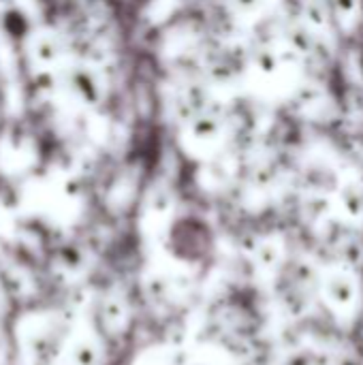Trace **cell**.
<instances>
[{
    "label": "cell",
    "instance_id": "2",
    "mask_svg": "<svg viewBox=\"0 0 363 365\" xmlns=\"http://www.w3.org/2000/svg\"><path fill=\"white\" fill-rule=\"evenodd\" d=\"M323 297L334 312L342 317H351L359 302V284L351 272L332 269L323 278Z\"/></svg>",
    "mask_w": 363,
    "mask_h": 365
},
{
    "label": "cell",
    "instance_id": "8",
    "mask_svg": "<svg viewBox=\"0 0 363 365\" xmlns=\"http://www.w3.org/2000/svg\"><path fill=\"white\" fill-rule=\"evenodd\" d=\"M338 207L342 216L349 220H362L363 218V186L357 182L342 184L338 190Z\"/></svg>",
    "mask_w": 363,
    "mask_h": 365
},
{
    "label": "cell",
    "instance_id": "1",
    "mask_svg": "<svg viewBox=\"0 0 363 365\" xmlns=\"http://www.w3.org/2000/svg\"><path fill=\"white\" fill-rule=\"evenodd\" d=\"M300 56L285 47H261L255 53L252 68L263 83H270L272 90H293L300 83Z\"/></svg>",
    "mask_w": 363,
    "mask_h": 365
},
{
    "label": "cell",
    "instance_id": "3",
    "mask_svg": "<svg viewBox=\"0 0 363 365\" xmlns=\"http://www.w3.org/2000/svg\"><path fill=\"white\" fill-rule=\"evenodd\" d=\"M64 86L77 103L88 105V107L98 105L103 94H105L98 73L90 66H83V64H77V66L66 71Z\"/></svg>",
    "mask_w": 363,
    "mask_h": 365
},
{
    "label": "cell",
    "instance_id": "9",
    "mask_svg": "<svg viewBox=\"0 0 363 365\" xmlns=\"http://www.w3.org/2000/svg\"><path fill=\"white\" fill-rule=\"evenodd\" d=\"M227 4L231 6V11L235 15L246 17V19H255L270 9L272 0H227Z\"/></svg>",
    "mask_w": 363,
    "mask_h": 365
},
{
    "label": "cell",
    "instance_id": "5",
    "mask_svg": "<svg viewBox=\"0 0 363 365\" xmlns=\"http://www.w3.org/2000/svg\"><path fill=\"white\" fill-rule=\"evenodd\" d=\"M334 28L342 34H351L363 19V0H327Z\"/></svg>",
    "mask_w": 363,
    "mask_h": 365
},
{
    "label": "cell",
    "instance_id": "6",
    "mask_svg": "<svg viewBox=\"0 0 363 365\" xmlns=\"http://www.w3.org/2000/svg\"><path fill=\"white\" fill-rule=\"evenodd\" d=\"M302 26L308 28L319 38L327 36L332 30H336L334 21H332V13H329L327 0H308L304 4V24Z\"/></svg>",
    "mask_w": 363,
    "mask_h": 365
},
{
    "label": "cell",
    "instance_id": "4",
    "mask_svg": "<svg viewBox=\"0 0 363 365\" xmlns=\"http://www.w3.org/2000/svg\"><path fill=\"white\" fill-rule=\"evenodd\" d=\"M30 58L34 64L47 68L51 64H56L64 51V45H62V38L58 32L53 30H39L30 36Z\"/></svg>",
    "mask_w": 363,
    "mask_h": 365
},
{
    "label": "cell",
    "instance_id": "7",
    "mask_svg": "<svg viewBox=\"0 0 363 365\" xmlns=\"http://www.w3.org/2000/svg\"><path fill=\"white\" fill-rule=\"evenodd\" d=\"M188 135H190V141L195 145L208 148V145H214V143L220 141L223 124H220V120L216 115H199V118L193 120Z\"/></svg>",
    "mask_w": 363,
    "mask_h": 365
}]
</instances>
